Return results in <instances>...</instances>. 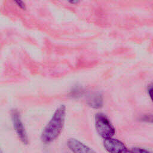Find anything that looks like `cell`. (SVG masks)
<instances>
[{
	"mask_svg": "<svg viewBox=\"0 0 153 153\" xmlns=\"http://www.w3.org/2000/svg\"><path fill=\"white\" fill-rule=\"evenodd\" d=\"M66 107L60 105L54 112L51 118L44 127L41 139L45 143H50L56 140L61 133L65 124Z\"/></svg>",
	"mask_w": 153,
	"mask_h": 153,
	"instance_id": "1",
	"label": "cell"
},
{
	"mask_svg": "<svg viewBox=\"0 0 153 153\" xmlns=\"http://www.w3.org/2000/svg\"><path fill=\"white\" fill-rule=\"evenodd\" d=\"M95 127L98 134L104 139L112 137L115 130L108 117L102 113H97L95 116Z\"/></svg>",
	"mask_w": 153,
	"mask_h": 153,
	"instance_id": "2",
	"label": "cell"
},
{
	"mask_svg": "<svg viewBox=\"0 0 153 153\" xmlns=\"http://www.w3.org/2000/svg\"><path fill=\"white\" fill-rule=\"evenodd\" d=\"M11 116L13 125L17 135L23 144L27 145L29 142L28 137L24 125L22 121L19 112L17 111V109H13L11 111Z\"/></svg>",
	"mask_w": 153,
	"mask_h": 153,
	"instance_id": "3",
	"label": "cell"
},
{
	"mask_svg": "<svg viewBox=\"0 0 153 153\" xmlns=\"http://www.w3.org/2000/svg\"><path fill=\"white\" fill-rule=\"evenodd\" d=\"M103 145L105 149L109 152L124 153L130 152L123 142L112 137L105 139Z\"/></svg>",
	"mask_w": 153,
	"mask_h": 153,
	"instance_id": "4",
	"label": "cell"
},
{
	"mask_svg": "<svg viewBox=\"0 0 153 153\" xmlns=\"http://www.w3.org/2000/svg\"><path fill=\"white\" fill-rule=\"evenodd\" d=\"M67 145L69 149L74 152H94V151L92 150L90 148L74 138L69 139L68 141Z\"/></svg>",
	"mask_w": 153,
	"mask_h": 153,
	"instance_id": "5",
	"label": "cell"
},
{
	"mask_svg": "<svg viewBox=\"0 0 153 153\" xmlns=\"http://www.w3.org/2000/svg\"><path fill=\"white\" fill-rule=\"evenodd\" d=\"M103 96L99 92L91 93L87 99V105L94 109L100 108L103 106Z\"/></svg>",
	"mask_w": 153,
	"mask_h": 153,
	"instance_id": "6",
	"label": "cell"
},
{
	"mask_svg": "<svg viewBox=\"0 0 153 153\" xmlns=\"http://www.w3.org/2000/svg\"><path fill=\"white\" fill-rule=\"evenodd\" d=\"M13 2L20 9L24 10H26V6L25 2L23 0H12Z\"/></svg>",
	"mask_w": 153,
	"mask_h": 153,
	"instance_id": "7",
	"label": "cell"
},
{
	"mask_svg": "<svg viewBox=\"0 0 153 153\" xmlns=\"http://www.w3.org/2000/svg\"><path fill=\"white\" fill-rule=\"evenodd\" d=\"M82 90L80 88L78 87H75L71 91V96L72 97H76L78 96H79V95L82 93Z\"/></svg>",
	"mask_w": 153,
	"mask_h": 153,
	"instance_id": "8",
	"label": "cell"
},
{
	"mask_svg": "<svg viewBox=\"0 0 153 153\" xmlns=\"http://www.w3.org/2000/svg\"><path fill=\"white\" fill-rule=\"evenodd\" d=\"M130 152H141V153H148V152H150L149 151L146 149H143L142 148H133L131 151H130Z\"/></svg>",
	"mask_w": 153,
	"mask_h": 153,
	"instance_id": "9",
	"label": "cell"
},
{
	"mask_svg": "<svg viewBox=\"0 0 153 153\" xmlns=\"http://www.w3.org/2000/svg\"><path fill=\"white\" fill-rule=\"evenodd\" d=\"M152 84H151L148 87V94L151 99H152Z\"/></svg>",
	"mask_w": 153,
	"mask_h": 153,
	"instance_id": "10",
	"label": "cell"
},
{
	"mask_svg": "<svg viewBox=\"0 0 153 153\" xmlns=\"http://www.w3.org/2000/svg\"><path fill=\"white\" fill-rule=\"evenodd\" d=\"M70 4H78L79 2H80V0H67Z\"/></svg>",
	"mask_w": 153,
	"mask_h": 153,
	"instance_id": "11",
	"label": "cell"
},
{
	"mask_svg": "<svg viewBox=\"0 0 153 153\" xmlns=\"http://www.w3.org/2000/svg\"><path fill=\"white\" fill-rule=\"evenodd\" d=\"M0 152H1V150H0Z\"/></svg>",
	"mask_w": 153,
	"mask_h": 153,
	"instance_id": "12",
	"label": "cell"
}]
</instances>
